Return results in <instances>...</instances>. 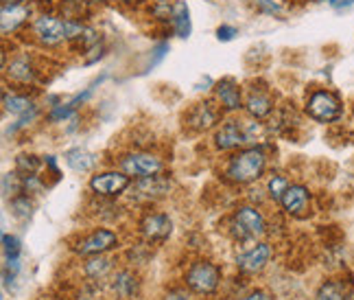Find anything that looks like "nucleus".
I'll list each match as a JSON object with an SVG mask.
<instances>
[{
  "mask_svg": "<svg viewBox=\"0 0 354 300\" xmlns=\"http://www.w3.org/2000/svg\"><path fill=\"white\" fill-rule=\"evenodd\" d=\"M265 167H267V158L261 149H245V152H239L236 156H232V160L227 162V178L232 182H239V184H248V182H254L258 180L261 175L265 173Z\"/></svg>",
  "mask_w": 354,
  "mask_h": 300,
  "instance_id": "nucleus-1",
  "label": "nucleus"
},
{
  "mask_svg": "<svg viewBox=\"0 0 354 300\" xmlns=\"http://www.w3.org/2000/svg\"><path fill=\"white\" fill-rule=\"evenodd\" d=\"M230 233L239 241H250L256 239L265 233V217L263 213L254 209V206H241L234 217H232V226H230Z\"/></svg>",
  "mask_w": 354,
  "mask_h": 300,
  "instance_id": "nucleus-2",
  "label": "nucleus"
},
{
  "mask_svg": "<svg viewBox=\"0 0 354 300\" xmlns=\"http://www.w3.org/2000/svg\"><path fill=\"white\" fill-rule=\"evenodd\" d=\"M219 283H221V270L208 261H197L186 272V285L195 294H203V296L214 294Z\"/></svg>",
  "mask_w": 354,
  "mask_h": 300,
  "instance_id": "nucleus-3",
  "label": "nucleus"
},
{
  "mask_svg": "<svg viewBox=\"0 0 354 300\" xmlns=\"http://www.w3.org/2000/svg\"><path fill=\"white\" fill-rule=\"evenodd\" d=\"M342 101H339L335 94L319 90V92H313L310 99L306 103V112L310 114V118H315L319 123H333L342 116Z\"/></svg>",
  "mask_w": 354,
  "mask_h": 300,
  "instance_id": "nucleus-4",
  "label": "nucleus"
},
{
  "mask_svg": "<svg viewBox=\"0 0 354 300\" xmlns=\"http://www.w3.org/2000/svg\"><path fill=\"white\" fill-rule=\"evenodd\" d=\"M118 243V237L116 233H112V230H94V233H90L88 237L81 239L77 245H75V252L81 254V256H99L107 250L116 248Z\"/></svg>",
  "mask_w": 354,
  "mask_h": 300,
  "instance_id": "nucleus-5",
  "label": "nucleus"
},
{
  "mask_svg": "<svg viewBox=\"0 0 354 300\" xmlns=\"http://www.w3.org/2000/svg\"><path fill=\"white\" fill-rule=\"evenodd\" d=\"M120 167L133 178H149V175H158L162 171V160L151 154H127L120 160Z\"/></svg>",
  "mask_w": 354,
  "mask_h": 300,
  "instance_id": "nucleus-6",
  "label": "nucleus"
},
{
  "mask_svg": "<svg viewBox=\"0 0 354 300\" xmlns=\"http://www.w3.org/2000/svg\"><path fill=\"white\" fill-rule=\"evenodd\" d=\"M127 186H129V175L118 173V171H105V173L94 175V178L90 180V188L101 197L120 195Z\"/></svg>",
  "mask_w": 354,
  "mask_h": 300,
  "instance_id": "nucleus-7",
  "label": "nucleus"
},
{
  "mask_svg": "<svg viewBox=\"0 0 354 300\" xmlns=\"http://www.w3.org/2000/svg\"><path fill=\"white\" fill-rule=\"evenodd\" d=\"M171 182L167 178H160V175H149V178H140L133 184V193L131 200L136 202H153L160 200L169 193Z\"/></svg>",
  "mask_w": 354,
  "mask_h": 300,
  "instance_id": "nucleus-8",
  "label": "nucleus"
},
{
  "mask_svg": "<svg viewBox=\"0 0 354 300\" xmlns=\"http://www.w3.org/2000/svg\"><path fill=\"white\" fill-rule=\"evenodd\" d=\"M33 31L35 35L42 39L44 44L48 46H55L59 42H64V39L68 37L66 35V20H57V18H53V16H42V18H37L35 24H33Z\"/></svg>",
  "mask_w": 354,
  "mask_h": 300,
  "instance_id": "nucleus-9",
  "label": "nucleus"
},
{
  "mask_svg": "<svg viewBox=\"0 0 354 300\" xmlns=\"http://www.w3.org/2000/svg\"><path fill=\"white\" fill-rule=\"evenodd\" d=\"M271 258V248L267 243H258L254 245L252 250L243 252L239 258H236V265L241 272H245V274H256V272L265 270V265L269 263Z\"/></svg>",
  "mask_w": 354,
  "mask_h": 300,
  "instance_id": "nucleus-10",
  "label": "nucleus"
},
{
  "mask_svg": "<svg viewBox=\"0 0 354 300\" xmlns=\"http://www.w3.org/2000/svg\"><path fill=\"white\" fill-rule=\"evenodd\" d=\"M214 143L219 149L227 152V149H239L241 145L248 143V134H245V125H239V121H227L221 130L216 132Z\"/></svg>",
  "mask_w": 354,
  "mask_h": 300,
  "instance_id": "nucleus-11",
  "label": "nucleus"
},
{
  "mask_svg": "<svg viewBox=\"0 0 354 300\" xmlns=\"http://www.w3.org/2000/svg\"><path fill=\"white\" fill-rule=\"evenodd\" d=\"M173 230L169 215H147L140 224V233L147 241H165Z\"/></svg>",
  "mask_w": 354,
  "mask_h": 300,
  "instance_id": "nucleus-12",
  "label": "nucleus"
},
{
  "mask_svg": "<svg viewBox=\"0 0 354 300\" xmlns=\"http://www.w3.org/2000/svg\"><path fill=\"white\" fill-rule=\"evenodd\" d=\"M280 204L289 215H304L308 211V204H310L308 188L302 184H291L287 188V193L282 195Z\"/></svg>",
  "mask_w": 354,
  "mask_h": 300,
  "instance_id": "nucleus-13",
  "label": "nucleus"
},
{
  "mask_svg": "<svg viewBox=\"0 0 354 300\" xmlns=\"http://www.w3.org/2000/svg\"><path fill=\"white\" fill-rule=\"evenodd\" d=\"M29 18V7H24L20 3H9L3 7V13H0V24H3V33H11L16 31L18 26Z\"/></svg>",
  "mask_w": 354,
  "mask_h": 300,
  "instance_id": "nucleus-14",
  "label": "nucleus"
},
{
  "mask_svg": "<svg viewBox=\"0 0 354 300\" xmlns=\"http://www.w3.org/2000/svg\"><path fill=\"white\" fill-rule=\"evenodd\" d=\"M112 290L120 300H131L138 294V279H136L129 270H120L116 272V276L112 281Z\"/></svg>",
  "mask_w": 354,
  "mask_h": 300,
  "instance_id": "nucleus-15",
  "label": "nucleus"
},
{
  "mask_svg": "<svg viewBox=\"0 0 354 300\" xmlns=\"http://www.w3.org/2000/svg\"><path fill=\"white\" fill-rule=\"evenodd\" d=\"M216 97H219L221 105L225 110H239L241 107V92L234 79H223L216 84Z\"/></svg>",
  "mask_w": 354,
  "mask_h": 300,
  "instance_id": "nucleus-16",
  "label": "nucleus"
},
{
  "mask_svg": "<svg viewBox=\"0 0 354 300\" xmlns=\"http://www.w3.org/2000/svg\"><path fill=\"white\" fill-rule=\"evenodd\" d=\"M188 123H190V127H195V130H208L216 123V112L210 107V103H199L195 110L188 114Z\"/></svg>",
  "mask_w": 354,
  "mask_h": 300,
  "instance_id": "nucleus-17",
  "label": "nucleus"
},
{
  "mask_svg": "<svg viewBox=\"0 0 354 300\" xmlns=\"http://www.w3.org/2000/svg\"><path fill=\"white\" fill-rule=\"evenodd\" d=\"M173 24H175V33L180 37H188L190 35V11H188V5L184 0H177L175 7H173Z\"/></svg>",
  "mask_w": 354,
  "mask_h": 300,
  "instance_id": "nucleus-18",
  "label": "nucleus"
},
{
  "mask_svg": "<svg viewBox=\"0 0 354 300\" xmlns=\"http://www.w3.org/2000/svg\"><path fill=\"white\" fill-rule=\"evenodd\" d=\"M274 110V101H271L267 94L263 92H252L250 99H248V112L254 116V118H265L271 114Z\"/></svg>",
  "mask_w": 354,
  "mask_h": 300,
  "instance_id": "nucleus-19",
  "label": "nucleus"
},
{
  "mask_svg": "<svg viewBox=\"0 0 354 300\" xmlns=\"http://www.w3.org/2000/svg\"><path fill=\"white\" fill-rule=\"evenodd\" d=\"M348 294V285L342 281H328L324 283L322 288L317 290L315 300H346Z\"/></svg>",
  "mask_w": 354,
  "mask_h": 300,
  "instance_id": "nucleus-20",
  "label": "nucleus"
},
{
  "mask_svg": "<svg viewBox=\"0 0 354 300\" xmlns=\"http://www.w3.org/2000/svg\"><path fill=\"white\" fill-rule=\"evenodd\" d=\"M3 103H5V110L11 112L13 116H26V114L35 112L33 101L26 99V97H16V94H11V97H9V94H7Z\"/></svg>",
  "mask_w": 354,
  "mask_h": 300,
  "instance_id": "nucleus-21",
  "label": "nucleus"
},
{
  "mask_svg": "<svg viewBox=\"0 0 354 300\" xmlns=\"http://www.w3.org/2000/svg\"><path fill=\"white\" fill-rule=\"evenodd\" d=\"M66 162L75 171H90L94 167V156L84 152V149H73V152L66 154Z\"/></svg>",
  "mask_w": 354,
  "mask_h": 300,
  "instance_id": "nucleus-22",
  "label": "nucleus"
},
{
  "mask_svg": "<svg viewBox=\"0 0 354 300\" xmlns=\"http://www.w3.org/2000/svg\"><path fill=\"white\" fill-rule=\"evenodd\" d=\"M7 75H9V79H13V81H20V84H29V81H33V71H31V66L26 64L24 60L13 62V64L7 68Z\"/></svg>",
  "mask_w": 354,
  "mask_h": 300,
  "instance_id": "nucleus-23",
  "label": "nucleus"
},
{
  "mask_svg": "<svg viewBox=\"0 0 354 300\" xmlns=\"http://www.w3.org/2000/svg\"><path fill=\"white\" fill-rule=\"evenodd\" d=\"M110 267H112V261H107L103 256H97V258H90L86 263V274L90 279H103L107 272H110Z\"/></svg>",
  "mask_w": 354,
  "mask_h": 300,
  "instance_id": "nucleus-24",
  "label": "nucleus"
},
{
  "mask_svg": "<svg viewBox=\"0 0 354 300\" xmlns=\"http://www.w3.org/2000/svg\"><path fill=\"white\" fill-rule=\"evenodd\" d=\"M11 211H13V215L18 217V220H26V217H31V213H33V202L26 195L13 197L11 200Z\"/></svg>",
  "mask_w": 354,
  "mask_h": 300,
  "instance_id": "nucleus-25",
  "label": "nucleus"
},
{
  "mask_svg": "<svg viewBox=\"0 0 354 300\" xmlns=\"http://www.w3.org/2000/svg\"><path fill=\"white\" fill-rule=\"evenodd\" d=\"M267 186H269V195L280 202V200H282V195L287 193V188H289L291 184H289V180H287V178H284V175H274V178L269 180V184H267Z\"/></svg>",
  "mask_w": 354,
  "mask_h": 300,
  "instance_id": "nucleus-26",
  "label": "nucleus"
},
{
  "mask_svg": "<svg viewBox=\"0 0 354 300\" xmlns=\"http://www.w3.org/2000/svg\"><path fill=\"white\" fill-rule=\"evenodd\" d=\"M3 191L5 195H18L24 191V184H22V175L18 173H7L5 180H3Z\"/></svg>",
  "mask_w": 354,
  "mask_h": 300,
  "instance_id": "nucleus-27",
  "label": "nucleus"
},
{
  "mask_svg": "<svg viewBox=\"0 0 354 300\" xmlns=\"http://www.w3.org/2000/svg\"><path fill=\"white\" fill-rule=\"evenodd\" d=\"M16 167H18V173L35 175L37 169H39V160H37V156H18Z\"/></svg>",
  "mask_w": 354,
  "mask_h": 300,
  "instance_id": "nucleus-28",
  "label": "nucleus"
},
{
  "mask_svg": "<svg viewBox=\"0 0 354 300\" xmlns=\"http://www.w3.org/2000/svg\"><path fill=\"white\" fill-rule=\"evenodd\" d=\"M73 112H75V107L71 105V101H68V103H59V105L53 107V112L48 114V118L50 121H62V118H68Z\"/></svg>",
  "mask_w": 354,
  "mask_h": 300,
  "instance_id": "nucleus-29",
  "label": "nucleus"
},
{
  "mask_svg": "<svg viewBox=\"0 0 354 300\" xmlns=\"http://www.w3.org/2000/svg\"><path fill=\"white\" fill-rule=\"evenodd\" d=\"M3 243H5V254L7 258H18L20 254V241L11 235H3Z\"/></svg>",
  "mask_w": 354,
  "mask_h": 300,
  "instance_id": "nucleus-30",
  "label": "nucleus"
},
{
  "mask_svg": "<svg viewBox=\"0 0 354 300\" xmlns=\"http://www.w3.org/2000/svg\"><path fill=\"white\" fill-rule=\"evenodd\" d=\"M167 53H169V44L167 42H162V44H158L156 48H153V60L151 62H149V66H147V71H151V68L153 66H158L162 60H165V55H167Z\"/></svg>",
  "mask_w": 354,
  "mask_h": 300,
  "instance_id": "nucleus-31",
  "label": "nucleus"
},
{
  "mask_svg": "<svg viewBox=\"0 0 354 300\" xmlns=\"http://www.w3.org/2000/svg\"><path fill=\"white\" fill-rule=\"evenodd\" d=\"M79 39H81V42H84V46H86V48L97 46V44H99V35H97V31H94V29H84V33L79 35Z\"/></svg>",
  "mask_w": 354,
  "mask_h": 300,
  "instance_id": "nucleus-32",
  "label": "nucleus"
},
{
  "mask_svg": "<svg viewBox=\"0 0 354 300\" xmlns=\"http://www.w3.org/2000/svg\"><path fill=\"white\" fill-rule=\"evenodd\" d=\"M236 33L239 31L234 29V26H230V24H223V26H219V29H216V37H219L221 42H230V39H232Z\"/></svg>",
  "mask_w": 354,
  "mask_h": 300,
  "instance_id": "nucleus-33",
  "label": "nucleus"
},
{
  "mask_svg": "<svg viewBox=\"0 0 354 300\" xmlns=\"http://www.w3.org/2000/svg\"><path fill=\"white\" fill-rule=\"evenodd\" d=\"M165 300H193V298H190L184 290H173V292H169L167 294V298Z\"/></svg>",
  "mask_w": 354,
  "mask_h": 300,
  "instance_id": "nucleus-34",
  "label": "nucleus"
},
{
  "mask_svg": "<svg viewBox=\"0 0 354 300\" xmlns=\"http://www.w3.org/2000/svg\"><path fill=\"white\" fill-rule=\"evenodd\" d=\"M243 300H274L271 298L267 292H263V290H256V292H252V294H248Z\"/></svg>",
  "mask_w": 354,
  "mask_h": 300,
  "instance_id": "nucleus-35",
  "label": "nucleus"
},
{
  "mask_svg": "<svg viewBox=\"0 0 354 300\" xmlns=\"http://www.w3.org/2000/svg\"><path fill=\"white\" fill-rule=\"evenodd\" d=\"M258 7H261L263 11H269V13H274V11H280V5L276 3H269V0H256Z\"/></svg>",
  "mask_w": 354,
  "mask_h": 300,
  "instance_id": "nucleus-36",
  "label": "nucleus"
},
{
  "mask_svg": "<svg viewBox=\"0 0 354 300\" xmlns=\"http://www.w3.org/2000/svg\"><path fill=\"white\" fill-rule=\"evenodd\" d=\"M346 300H354V288H352V290L348 288V294H346Z\"/></svg>",
  "mask_w": 354,
  "mask_h": 300,
  "instance_id": "nucleus-37",
  "label": "nucleus"
},
{
  "mask_svg": "<svg viewBox=\"0 0 354 300\" xmlns=\"http://www.w3.org/2000/svg\"><path fill=\"white\" fill-rule=\"evenodd\" d=\"M9 3H20V0H5V5H9Z\"/></svg>",
  "mask_w": 354,
  "mask_h": 300,
  "instance_id": "nucleus-38",
  "label": "nucleus"
},
{
  "mask_svg": "<svg viewBox=\"0 0 354 300\" xmlns=\"http://www.w3.org/2000/svg\"><path fill=\"white\" fill-rule=\"evenodd\" d=\"M125 3H133V0H125Z\"/></svg>",
  "mask_w": 354,
  "mask_h": 300,
  "instance_id": "nucleus-39",
  "label": "nucleus"
},
{
  "mask_svg": "<svg viewBox=\"0 0 354 300\" xmlns=\"http://www.w3.org/2000/svg\"><path fill=\"white\" fill-rule=\"evenodd\" d=\"M92 3H99V0H92Z\"/></svg>",
  "mask_w": 354,
  "mask_h": 300,
  "instance_id": "nucleus-40",
  "label": "nucleus"
}]
</instances>
